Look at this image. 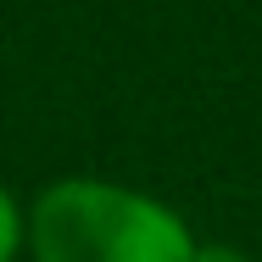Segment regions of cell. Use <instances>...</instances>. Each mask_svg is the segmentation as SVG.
Instances as JSON below:
<instances>
[{
    "label": "cell",
    "instance_id": "obj_1",
    "mask_svg": "<svg viewBox=\"0 0 262 262\" xmlns=\"http://www.w3.org/2000/svg\"><path fill=\"white\" fill-rule=\"evenodd\" d=\"M34 262H190L195 234L157 195L106 184V179H61L28 212Z\"/></svg>",
    "mask_w": 262,
    "mask_h": 262
},
{
    "label": "cell",
    "instance_id": "obj_2",
    "mask_svg": "<svg viewBox=\"0 0 262 262\" xmlns=\"http://www.w3.org/2000/svg\"><path fill=\"white\" fill-rule=\"evenodd\" d=\"M28 240V217L17 212V201L0 190V262H11L17 257V246Z\"/></svg>",
    "mask_w": 262,
    "mask_h": 262
},
{
    "label": "cell",
    "instance_id": "obj_3",
    "mask_svg": "<svg viewBox=\"0 0 262 262\" xmlns=\"http://www.w3.org/2000/svg\"><path fill=\"white\" fill-rule=\"evenodd\" d=\"M190 262H251V257H246L240 246H201V240H195V257Z\"/></svg>",
    "mask_w": 262,
    "mask_h": 262
}]
</instances>
